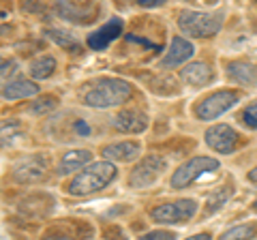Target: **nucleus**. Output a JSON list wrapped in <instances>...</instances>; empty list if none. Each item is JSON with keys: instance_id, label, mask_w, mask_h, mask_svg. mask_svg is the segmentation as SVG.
I'll list each match as a JSON object with an SVG mask.
<instances>
[{"instance_id": "1", "label": "nucleus", "mask_w": 257, "mask_h": 240, "mask_svg": "<svg viewBox=\"0 0 257 240\" xmlns=\"http://www.w3.org/2000/svg\"><path fill=\"white\" fill-rule=\"evenodd\" d=\"M133 94V88L124 79L118 77H103L99 82H94V86L84 94V103L96 109H107L122 105L124 101Z\"/></svg>"}, {"instance_id": "2", "label": "nucleus", "mask_w": 257, "mask_h": 240, "mask_svg": "<svg viewBox=\"0 0 257 240\" xmlns=\"http://www.w3.org/2000/svg\"><path fill=\"white\" fill-rule=\"evenodd\" d=\"M116 165L109 163V161H99V163H92L88 165L86 170H82L69 185V193L71 195H77V197H84V195H92L96 191L105 189L111 180L116 178Z\"/></svg>"}, {"instance_id": "3", "label": "nucleus", "mask_w": 257, "mask_h": 240, "mask_svg": "<svg viewBox=\"0 0 257 240\" xmlns=\"http://www.w3.org/2000/svg\"><path fill=\"white\" fill-rule=\"evenodd\" d=\"M223 26L221 13H206V11H189L184 9L178 15V28L182 35L195 37V39H208L214 37Z\"/></svg>"}, {"instance_id": "4", "label": "nucleus", "mask_w": 257, "mask_h": 240, "mask_svg": "<svg viewBox=\"0 0 257 240\" xmlns=\"http://www.w3.org/2000/svg\"><path fill=\"white\" fill-rule=\"evenodd\" d=\"M219 170V161L212 157H193L191 161H187L184 165H180L178 170L172 174V187L174 189H184L189 187L191 182H195L199 176H204L208 172Z\"/></svg>"}, {"instance_id": "5", "label": "nucleus", "mask_w": 257, "mask_h": 240, "mask_svg": "<svg viewBox=\"0 0 257 240\" xmlns=\"http://www.w3.org/2000/svg\"><path fill=\"white\" fill-rule=\"evenodd\" d=\"M197 202L195 199H178V202L161 204L150 210V217L157 223H184L197 212Z\"/></svg>"}, {"instance_id": "6", "label": "nucleus", "mask_w": 257, "mask_h": 240, "mask_svg": "<svg viewBox=\"0 0 257 240\" xmlns=\"http://www.w3.org/2000/svg\"><path fill=\"white\" fill-rule=\"evenodd\" d=\"M240 101V94L236 90H219L206 97L199 105L195 107V116L199 120H214L227 109H231Z\"/></svg>"}, {"instance_id": "7", "label": "nucleus", "mask_w": 257, "mask_h": 240, "mask_svg": "<svg viewBox=\"0 0 257 240\" xmlns=\"http://www.w3.org/2000/svg\"><path fill=\"white\" fill-rule=\"evenodd\" d=\"M165 172V161L157 155L144 157L142 161L133 167L131 176H128V187L133 189H146L152 182H157V178Z\"/></svg>"}, {"instance_id": "8", "label": "nucleus", "mask_w": 257, "mask_h": 240, "mask_svg": "<svg viewBox=\"0 0 257 240\" xmlns=\"http://www.w3.org/2000/svg\"><path fill=\"white\" fill-rule=\"evenodd\" d=\"M204 138H206L208 146H210L212 150H216V153H221V155L234 153V150L238 148V144H240L238 131H234L227 125H214V127H210V129L206 131Z\"/></svg>"}, {"instance_id": "9", "label": "nucleus", "mask_w": 257, "mask_h": 240, "mask_svg": "<svg viewBox=\"0 0 257 240\" xmlns=\"http://www.w3.org/2000/svg\"><path fill=\"white\" fill-rule=\"evenodd\" d=\"M45 170H47V161L43 157H28V159H24L22 163L15 165V170H13V178L18 180V182H37V180H41L43 176H45Z\"/></svg>"}, {"instance_id": "10", "label": "nucleus", "mask_w": 257, "mask_h": 240, "mask_svg": "<svg viewBox=\"0 0 257 240\" xmlns=\"http://www.w3.org/2000/svg\"><path fill=\"white\" fill-rule=\"evenodd\" d=\"M114 127L122 133H142L148 127V116L142 109H122L116 114Z\"/></svg>"}, {"instance_id": "11", "label": "nucleus", "mask_w": 257, "mask_h": 240, "mask_svg": "<svg viewBox=\"0 0 257 240\" xmlns=\"http://www.w3.org/2000/svg\"><path fill=\"white\" fill-rule=\"evenodd\" d=\"M120 33H122V20L111 18L107 24H103L99 30H94V33L88 37V47H92V50H96V52L105 50L116 37H120Z\"/></svg>"}, {"instance_id": "12", "label": "nucleus", "mask_w": 257, "mask_h": 240, "mask_svg": "<svg viewBox=\"0 0 257 240\" xmlns=\"http://www.w3.org/2000/svg\"><path fill=\"white\" fill-rule=\"evenodd\" d=\"M214 77V71L210 69V65L208 62H191V65H187L182 71H180V79L187 86H193V88H199V86H206L210 84Z\"/></svg>"}, {"instance_id": "13", "label": "nucleus", "mask_w": 257, "mask_h": 240, "mask_svg": "<svg viewBox=\"0 0 257 240\" xmlns=\"http://www.w3.org/2000/svg\"><path fill=\"white\" fill-rule=\"evenodd\" d=\"M193 54H195V50H193V45L187 41V39L174 37L170 50H167V54H165V58L161 60V67H165V69H170V67H180L182 62H187Z\"/></svg>"}, {"instance_id": "14", "label": "nucleus", "mask_w": 257, "mask_h": 240, "mask_svg": "<svg viewBox=\"0 0 257 240\" xmlns=\"http://www.w3.org/2000/svg\"><path fill=\"white\" fill-rule=\"evenodd\" d=\"M39 94V86L26 77H18L11 82L3 84V99L5 101H15V99H28Z\"/></svg>"}, {"instance_id": "15", "label": "nucleus", "mask_w": 257, "mask_h": 240, "mask_svg": "<svg viewBox=\"0 0 257 240\" xmlns=\"http://www.w3.org/2000/svg\"><path fill=\"white\" fill-rule=\"evenodd\" d=\"M142 153V146L138 142H118V144H109L101 150V155L105 157V161H133L138 159Z\"/></svg>"}, {"instance_id": "16", "label": "nucleus", "mask_w": 257, "mask_h": 240, "mask_svg": "<svg viewBox=\"0 0 257 240\" xmlns=\"http://www.w3.org/2000/svg\"><path fill=\"white\" fill-rule=\"evenodd\" d=\"M92 161V153L90 150H69L67 155L60 159V165H58V174L60 176H69V174H75V172H82L86 170V165Z\"/></svg>"}, {"instance_id": "17", "label": "nucleus", "mask_w": 257, "mask_h": 240, "mask_svg": "<svg viewBox=\"0 0 257 240\" xmlns=\"http://www.w3.org/2000/svg\"><path fill=\"white\" fill-rule=\"evenodd\" d=\"M227 77L240 86H257V67L251 65V62H244V60L229 62Z\"/></svg>"}, {"instance_id": "18", "label": "nucleus", "mask_w": 257, "mask_h": 240, "mask_svg": "<svg viewBox=\"0 0 257 240\" xmlns=\"http://www.w3.org/2000/svg\"><path fill=\"white\" fill-rule=\"evenodd\" d=\"M58 13L62 18H67L69 22H79V24H88L92 20V15L96 13V7L92 5H73V3H60L58 5Z\"/></svg>"}, {"instance_id": "19", "label": "nucleus", "mask_w": 257, "mask_h": 240, "mask_svg": "<svg viewBox=\"0 0 257 240\" xmlns=\"http://www.w3.org/2000/svg\"><path fill=\"white\" fill-rule=\"evenodd\" d=\"M54 71H56V60L52 58V56H39V58H35L30 62L28 75L32 79H47Z\"/></svg>"}, {"instance_id": "20", "label": "nucleus", "mask_w": 257, "mask_h": 240, "mask_svg": "<svg viewBox=\"0 0 257 240\" xmlns=\"http://www.w3.org/2000/svg\"><path fill=\"white\" fill-rule=\"evenodd\" d=\"M255 236H257L255 223H240V225H234L227 231H223L219 240H253Z\"/></svg>"}, {"instance_id": "21", "label": "nucleus", "mask_w": 257, "mask_h": 240, "mask_svg": "<svg viewBox=\"0 0 257 240\" xmlns=\"http://www.w3.org/2000/svg\"><path fill=\"white\" fill-rule=\"evenodd\" d=\"M45 35L50 37L56 45H60L62 50H69V52H79V43H77V39H75L73 35H71V33H67V30L50 28Z\"/></svg>"}, {"instance_id": "22", "label": "nucleus", "mask_w": 257, "mask_h": 240, "mask_svg": "<svg viewBox=\"0 0 257 240\" xmlns=\"http://www.w3.org/2000/svg\"><path fill=\"white\" fill-rule=\"evenodd\" d=\"M229 191L231 189H219V191H214V193L208 197V206H206V214H210L214 210H219V208L227 202V197H229Z\"/></svg>"}, {"instance_id": "23", "label": "nucleus", "mask_w": 257, "mask_h": 240, "mask_svg": "<svg viewBox=\"0 0 257 240\" xmlns=\"http://www.w3.org/2000/svg\"><path fill=\"white\" fill-rule=\"evenodd\" d=\"M56 105H58L56 97H43V99H39V101L32 103L30 111H32V114H37V116H41V114H47V111H52Z\"/></svg>"}, {"instance_id": "24", "label": "nucleus", "mask_w": 257, "mask_h": 240, "mask_svg": "<svg viewBox=\"0 0 257 240\" xmlns=\"http://www.w3.org/2000/svg\"><path fill=\"white\" fill-rule=\"evenodd\" d=\"M242 120L246 127H251V129H257V101L251 103L244 111H242Z\"/></svg>"}, {"instance_id": "25", "label": "nucleus", "mask_w": 257, "mask_h": 240, "mask_svg": "<svg viewBox=\"0 0 257 240\" xmlns=\"http://www.w3.org/2000/svg\"><path fill=\"white\" fill-rule=\"evenodd\" d=\"M140 240H176L174 231H167V229H157V231H148L146 236H142Z\"/></svg>"}, {"instance_id": "26", "label": "nucleus", "mask_w": 257, "mask_h": 240, "mask_svg": "<svg viewBox=\"0 0 257 240\" xmlns=\"http://www.w3.org/2000/svg\"><path fill=\"white\" fill-rule=\"evenodd\" d=\"M15 67H18V62H15V60H3V73H0V75H3L5 82H7V77L15 73Z\"/></svg>"}, {"instance_id": "27", "label": "nucleus", "mask_w": 257, "mask_h": 240, "mask_svg": "<svg viewBox=\"0 0 257 240\" xmlns=\"http://www.w3.org/2000/svg\"><path fill=\"white\" fill-rule=\"evenodd\" d=\"M126 39H128V41H135V43H140V45H146V47H150V50H159V47H157L155 43H150L148 39H140V37H135V35H128Z\"/></svg>"}, {"instance_id": "28", "label": "nucleus", "mask_w": 257, "mask_h": 240, "mask_svg": "<svg viewBox=\"0 0 257 240\" xmlns=\"http://www.w3.org/2000/svg\"><path fill=\"white\" fill-rule=\"evenodd\" d=\"M75 131L79 135H90V127H88L84 120H77V123H75Z\"/></svg>"}, {"instance_id": "29", "label": "nucleus", "mask_w": 257, "mask_h": 240, "mask_svg": "<svg viewBox=\"0 0 257 240\" xmlns=\"http://www.w3.org/2000/svg\"><path fill=\"white\" fill-rule=\"evenodd\" d=\"M163 0H138L140 7H159Z\"/></svg>"}, {"instance_id": "30", "label": "nucleus", "mask_w": 257, "mask_h": 240, "mask_svg": "<svg viewBox=\"0 0 257 240\" xmlns=\"http://www.w3.org/2000/svg\"><path fill=\"white\" fill-rule=\"evenodd\" d=\"M187 240H212L210 234H206V231H202V234H195V236H189Z\"/></svg>"}, {"instance_id": "31", "label": "nucleus", "mask_w": 257, "mask_h": 240, "mask_svg": "<svg viewBox=\"0 0 257 240\" xmlns=\"http://www.w3.org/2000/svg\"><path fill=\"white\" fill-rule=\"evenodd\" d=\"M248 180H251V182H257V165L253 167L251 172H248Z\"/></svg>"}, {"instance_id": "32", "label": "nucleus", "mask_w": 257, "mask_h": 240, "mask_svg": "<svg viewBox=\"0 0 257 240\" xmlns=\"http://www.w3.org/2000/svg\"><path fill=\"white\" fill-rule=\"evenodd\" d=\"M43 240H69V238L67 236H60V234H52V236H47Z\"/></svg>"}, {"instance_id": "33", "label": "nucleus", "mask_w": 257, "mask_h": 240, "mask_svg": "<svg viewBox=\"0 0 257 240\" xmlns=\"http://www.w3.org/2000/svg\"><path fill=\"white\" fill-rule=\"evenodd\" d=\"M253 210H257V197H255V202H253Z\"/></svg>"}]
</instances>
